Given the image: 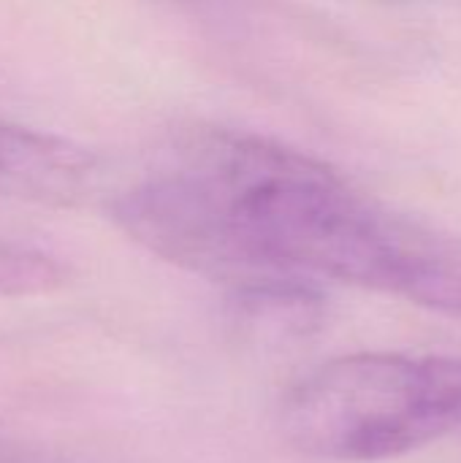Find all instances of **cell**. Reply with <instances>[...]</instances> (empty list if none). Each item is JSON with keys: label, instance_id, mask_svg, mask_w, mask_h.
I'll use <instances>...</instances> for the list:
<instances>
[{"label": "cell", "instance_id": "cell-1", "mask_svg": "<svg viewBox=\"0 0 461 463\" xmlns=\"http://www.w3.org/2000/svg\"><path fill=\"white\" fill-rule=\"evenodd\" d=\"M111 217L152 255L236 293L326 279L461 317V236L269 136L193 128L174 165L122 190Z\"/></svg>", "mask_w": 461, "mask_h": 463}, {"label": "cell", "instance_id": "cell-2", "mask_svg": "<svg viewBox=\"0 0 461 463\" xmlns=\"http://www.w3.org/2000/svg\"><path fill=\"white\" fill-rule=\"evenodd\" d=\"M285 442L331 463L389 461L461 429V358L353 353L307 372L280 404Z\"/></svg>", "mask_w": 461, "mask_h": 463}, {"label": "cell", "instance_id": "cell-3", "mask_svg": "<svg viewBox=\"0 0 461 463\" xmlns=\"http://www.w3.org/2000/svg\"><path fill=\"white\" fill-rule=\"evenodd\" d=\"M65 282V266L27 244L0 241V296H38Z\"/></svg>", "mask_w": 461, "mask_h": 463}]
</instances>
